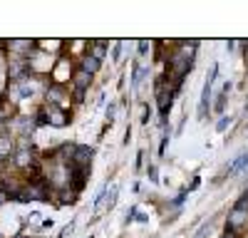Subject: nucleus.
I'll use <instances>...</instances> for the list:
<instances>
[{
  "label": "nucleus",
  "instance_id": "f257e3e1",
  "mask_svg": "<svg viewBox=\"0 0 248 238\" xmlns=\"http://www.w3.org/2000/svg\"><path fill=\"white\" fill-rule=\"evenodd\" d=\"M72 72H75L72 60H67V57L55 60V67H52V72H50L52 85H62V87H65V85L70 82V79H72Z\"/></svg>",
  "mask_w": 248,
  "mask_h": 238
},
{
  "label": "nucleus",
  "instance_id": "f03ea898",
  "mask_svg": "<svg viewBox=\"0 0 248 238\" xmlns=\"http://www.w3.org/2000/svg\"><path fill=\"white\" fill-rule=\"evenodd\" d=\"M226 228L238 233V236H243V231L248 228V208H243V206L236 204L233 211L229 213V223H226Z\"/></svg>",
  "mask_w": 248,
  "mask_h": 238
},
{
  "label": "nucleus",
  "instance_id": "7ed1b4c3",
  "mask_svg": "<svg viewBox=\"0 0 248 238\" xmlns=\"http://www.w3.org/2000/svg\"><path fill=\"white\" fill-rule=\"evenodd\" d=\"M43 107H45V112H47V124H50V127L62 129V127H67V124L72 122V114H70L67 109L55 107V104H43Z\"/></svg>",
  "mask_w": 248,
  "mask_h": 238
},
{
  "label": "nucleus",
  "instance_id": "20e7f679",
  "mask_svg": "<svg viewBox=\"0 0 248 238\" xmlns=\"http://www.w3.org/2000/svg\"><path fill=\"white\" fill-rule=\"evenodd\" d=\"M67 99H70L67 87H62V85H52V82L45 87V104H55V107L67 109V107H65Z\"/></svg>",
  "mask_w": 248,
  "mask_h": 238
},
{
  "label": "nucleus",
  "instance_id": "39448f33",
  "mask_svg": "<svg viewBox=\"0 0 248 238\" xmlns=\"http://www.w3.org/2000/svg\"><path fill=\"white\" fill-rule=\"evenodd\" d=\"M92 159H94V149L87 144H77L75 154H72V166H82V169H90L92 166Z\"/></svg>",
  "mask_w": 248,
  "mask_h": 238
},
{
  "label": "nucleus",
  "instance_id": "423d86ee",
  "mask_svg": "<svg viewBox=\"0 0 248 238\" xmlns=\"http://www.w3.org/2000/svg\"><path fill=\"white\" fill-rule=\"evenodd\" d=\"M92 79H94V74H90V72H85L82 67H75V72H72V79H70V87L72 89H90V85H92Z\"/></svg>",
  "mask_w": 248,
  "mask_h": 238
},
{
  "label": "nucleus",
  "instance_id": "0eeeda50",
  "mask_svg": "<svg viewBox=\"0 0 248 238\" xmlns=\"http://www.w3.org/2000/svg\"><path fill=\"white\" fill-rule=\"evenodd\" d=\"M107 52H109V40H90L87 43V55L99 60V62H105Z\"/></svg>",
  "mask_w": 248,
  "mask_h": 238
},
{
  "label": "nucleus",
  "instance_id": "6e6552de",
  "mask_svg": "<svg viewBox=\"0 0 248 238\" xmlns=\"http://www.w3.org/2000/svg\"><path fill=\"white\" fill-rule=\"evenodd\" d=\"M77 191L72 189V186H67V189H60V191H55V198H57V204L60 206H72L75 201H77Z\"/></svg>",
  "mask_w": 248,
  "mask_h": 238
},
{
  "label": "nucleus",
  "instance_id": "1a4fd4ad",
  "mask_svg": "<svg viewBox=\"0 0 248 238\" xmlns=\"http://www.w3.org/2000/svg\"><path fill=\"white\" fill-rule=\"evenodd\" d=\"M77 67H82V70H85V72H90V74H97V72L102 70V62H99V60H94V57H90V55L85 52V55L79 57Z\"/></svg>",
  "mask_w": 248,
  "mask_h": 238
},
{
  "label": "nucleus",
  "instance_id": "9d476101",
  "mask_svg": "<svg viewBox=\"0 0 248 238\" xmlns=\"http://www.w3.org/2000/svg\"><path fill=\"white\" fill-rule=\"evenodd\" d=\"M243 166H248V151H243L238 159H236V162L231 164V169H229V174H236V171H241Z\"/></svg>",
  "mask_w": 248,
  "mask_h": 238
},
{
  "label": "nucleus",
  "instance_id": "9b49d317",
  "mask_svg": "<svg viewBox=\"0 0 248 238\" xmlns=\"http://www.w3.org/2000/svg\"><path fill=\"white\" fill-rule=\"evenodd\" d=\"M152 47H154L152 40H139V55H141V57H147V55L152 52Z\"/></svg>",
  "mask_w": 248,
  "mask_h": 238
},
{
  "label": "nucleus",
  "instance_id": "f8f14e48",
  "mask_svg": "<svg viewBox=\"0 0 248 238\" xmlns=\"http://www.w3.org/2000/svg\"><path fill=\"white\" fill-rule=\"evenodd\" d=\"M226 94H229V92H221V94L216 97V104H214L216 112H223V107H226Z\"/></svg>",
  "mask_w": 248,
  "mask_h": 238
},
{
  "label": "nucleus",
  "instance_id": "ddd939ff",
  "mask_svg": "<svg viewBox=\"0 0 248 238\" xmlns=\"http://www.w3.org/2000/svg\"><path fill=\"white\" fill-rule=\"evenodd\" d=\"M85 94H87L85 89H72V99H75L77 104H82V102H85Z\"/></svg>",
  "mask_w": 248,
  "mask_h": 238
},
{
  "label": "nucleus",
  "instance_id": "4468645a",
  "mask_svg": "<svg viewBox=\"0 0 248 238\" xmlns=\"http://www.w3.org/2000/svg\"><path fill=\"white\" fill-rule=\"evenodd\" d=\"M147 176H149V181H159V169L152 164V166H147Z\"/></svg>",
  "mask_w": 248,
  "mask_h": 238
},
{
  "label": "nucleus",
  "instance_id": "2eb2a0df",
  "mask_svg": "<svg viewBox=\"0 0 248 238\" xmlns=\"http://www.w3.org/2000/svg\"><path fill=\"white\" fill-rule=\"evenodd\" d=\"M117 193H119V189H117V186H112V191H109V198H107V206H109V208L117 204Z\"/></svg>",
  "mask_w": 248,
  "mask_h": 238
},
{
  "label": "nucleus",
  "instance_id": "dca6fc26",
  "mask_svg": "<svg viewBox=\"0 0 248 238\" xmlns=\"http://www.w3.org/2000/svg\"><path fill=\"white\" fill-rule=\"evenodd\" d=\"M122 47H124V43H122V40H119V43L114 45V50H112V60H114V62H117V60L122 57Z\"/></svg>",
  "mask_w": 248,
  "mask_h": 238
},
{
  "label": "nucleus",
  "instance_id": "f3484780",
  "mask_svg": "<svg viewBox=\"0 0 248 238\" xmlns=\"http://www.w3.org/2000/svg\"><path fill=\"white\" fill-rule=\"evenodd\" d=\"M226 127H229V117H221V122L216 124V129L218 132H226Z\"/></svg>",
  "mask_w": 248,
  "mask_h": 238
},
{
  "label": "nucleus",
  "instance_id": "a211bd4d",
  "mask_svg": "<svg viewBox=\"0 0 248 238\" xmlns=\"http://www.w3.org/2000/svg\"><path fill=\"white\" fill-rule=\"evenodd\" d=\"M107 122H109V124L114 122V102H112V104L107 107Z\"/></svg>",
  "mask_w": 248,
  "mask_h": 238
},
{
  "label": "nucleus",
  "instance_id": "6ab92c4d",
  "mask_svg": "<svg viewBox=\"0 0 248 238\" xmlns=\"http://www.w3.org/2000/svg\"><path fill=\"white\" fill-rule=\"evenodd\" d=\"M221 238H243V236H238V233H233V231H229V228H226Z\"/></svg>",
  "mask_w": 248,
  "mask_h": 238
},
{
  "label": "nucleus",
  "instance_id": "aec40b11",
  "mask_svg": "<svg viewBox=\"0 0 248 238\" xmlns=\"http://www.w3.org/2000/svg\"><path fill=\"white\" fill-rule=\"evenodd\" d=\"M67 233H72V226H65V228H62V231H60V236H57V238H65Z\"/></svg>",
  "mask_w": 248,
  "mask_h": 238
},
{
  "label": "nucleus",
  "instance_id": "412c9836",
  "mask_svg": "<svg viewBox=\"0 0 248 238\" xmlns=\"http://www.w3.org/2000/svg\"><path fill=\"white\" fill-rule=\"evenodd\" d=\"M144 166V151H139V156H137V169H141Z\"/></svg>",
  "mask_w": 248,
  "mask_h": 238
},
{
  "label": "nucleus",
  "instance_id": "4be33fe9",
  "mask_svg": "<svg viewBox=\"0 0 248 238\" xmlns=\"http://www.w3.org/2000/svg\"><path fill=\"white\" fill-rule=\"evenodd\" d=\"M8 201H10V198H8V196H5V193H3V191H0V208H3V206H5V204H8Z\"/></svg>",
  "mask_w": 248,
  "mask_h": 238
},
{
  "label": "nucleus",
  "instance_id": "5701e85b",
  "mask_svg": "<svg viewBox=\"0 0 248 238\" xmlns=\"http://www.w3.org/2000/svg\"><path fill=\"white\" fill-rule=\"evenodd\" d=\"M15 238H28V236H25V233H17V236H15Z\"/></svg>",
  "mask_w": 248,
  "mask_h": 238
},
{
  "label": "nucleus",
  "instance_id": "b1692460",
  "mask_svg": "<svg viewBox=\"0 0 248 238\" xmlns=\"http://www.w3.org/2000/svg\"><path fill=\"white\" fill-rule=\"evenodd\" d=\"M0 238H3V233H0Z\"/></svg>",
  "mask_w": 248,
  "mask_h": 238
}]
</instances>
